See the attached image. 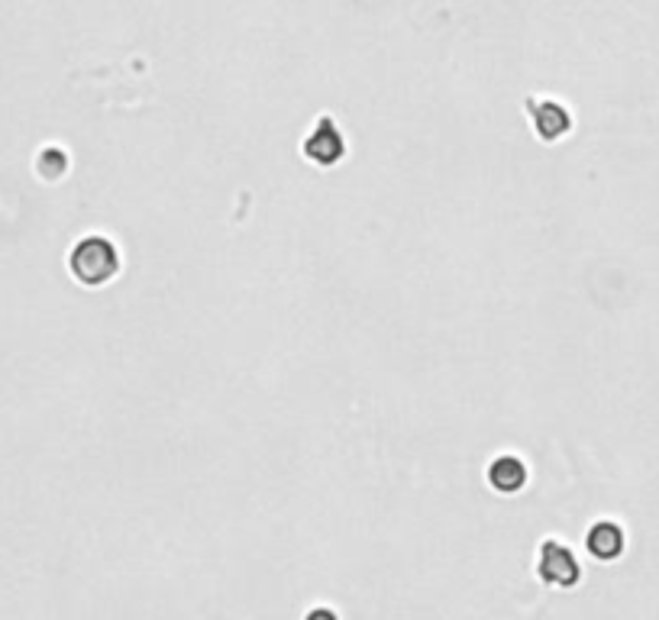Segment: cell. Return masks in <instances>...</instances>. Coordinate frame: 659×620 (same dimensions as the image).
Instances as JSON below:
<instances>
[{
    "mask_svg": "<svg viewBox=\"0 0 659 620\" xmlns=\"http://www.w3.org/2000/svg\"><path fill=\"white\" fill-rule=\"evenodd\" d=\"M68 265H72V272H75V278L81 281V285L94 288V285H104V281H110L117 275L120 256H117L114 243H107L104 236H88L75 246Z\"/></svg>",
    "mask_w": 659,
    "mask_h": 620,
    "instance_id": "cell-1",
    "label": "cell"
},
{
    "mask_svg": "<svg viewBox=\"0 0 659 620\" xmlns=\"http://www.w3.org/2000/svg\"><path fill=\"white\" fill-rule=\"evenodd\" d=\"M343 136H340V130L333 126V120H320L317 123V130L307 136V143H304V155L311 162H317V165H333V162H340L343 159Z\"/></svg>",
    "mask_w": 659,
    "mask_h": 620,
    "instance_id": "cell-2",
    "label": "cell"
},
{
    "mask_svg": "<svg viewBox=\"0 0 659 620\" xmlns=\"http://www.w3.org/2000/svg\"><path fill=\"white\" fill-rule=\"evenodd\" d=\"M530 117H534V126L540 139H546V143H553V139L566 136L569 133V114L566 107H559L556 101H540V104H530Z\"/></svg>",
    "mask_w": 659,
    "mask_h": 620,
    "instance_id": "cell-3",
    "label": "cell"
},
{
    "mask_svg": "<svg viewBox=\"0 0 659 620\" xmlns=\"http://www.w3.org/2000/svg\"><path fill=\"white\" fill-rule=\"evenodd\" d=\"M540 572L546 575L550 582H556V585H572L579 579V566H576V559H572L563 546H556V543H546L543 546V562H540Z\"/></svg>",
    "mask_w": 659,
    "mask_h": 620,
    "instance_id": "cell-4",
    "label": "cell"
},
{
    "mask_svg": "<svg viewBox=\"0 0 659 620\" xmlns=\"http://www.w3.org/2000/svg\"><path fill=\"white\" fill-rule=\"evenodd\" d=\"M488 482H492L498 491H517L524 482H527V469H524V462L521 459H514V456H501V459H495L492 462V469H488Z\"/></svg>",
    "mask_w": 659,
    "mask_h": 620,
    "instance_id": "cell-5",
    "label": "cell"
},
{
    "mask_svg": "<svg viewBox=\"0 0 659 620\" xmlns=\"http://www.w3.org/2000/svg\"><path fill=\"white\" fill-rule=\"evenodd\" d=\"M588 549L598 556V559H614V556H621V549H624V533H621V527L618 524H595L592 527V533H588Z\"/></svg>",
    "mask_w": 659,
    "mask_h": 620,
    "instance_id": "cell-6",
    "label": "cell"
}]
</instances>
